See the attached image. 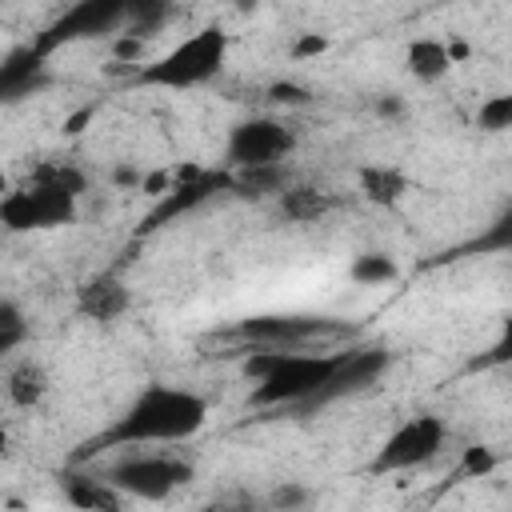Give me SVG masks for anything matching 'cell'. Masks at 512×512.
Wrapping results in <instances>:
<instances>
[{
    "label": "cell",
    "instance_id": "10",
    "mask_svg": "<svg viewBox=\"0 0 512 512\" xmlns=\"http://www.w3.org/2000/svg\"><path fill=\"white\" fill-rule=\"evenodd\" d=\"M328 332H344V328L332 320H320V316H248L236 328V336L256 340V348H292V352H296V344L328 336Z\"/></svg>",
    "mask_w": 512,
    "mask_h": 512
},
{
    "label": "cell",
    "instance_id": "15",
    "mask_svg": "<svg viewBox=\"0 0 512 512\" xmlns=\"http://www.w3.org/2000/svg\"><path fill=\"white\" fill-rule=\"evenodd\" d=\"M40 84H44V56H36L32 44H20L0 60V100H20Z\"/></svg>",
    "mask_w": 512,
    "mask_h": 512
},
{
    "label": "cell",
    "instance_id": "22",
    "mask_svg": "<svg viewBox=\"0 0 512 512\" xmlns=\"http://www.w3.org/2000/svg\"><path fill=\"white\" fill-rule=\"evenodd\" d=\"M476 128L480 132H508L512 128V96L508 92H492L480 100V112H476Z\"/></svg>",
    "mask_w": 512,
    "mask_h": 512
},
{
    "label": "cell",
    "instance_id": "13",
    "mask_svg": "<svg viewBox=\"0 0 512 512\" xmlns=\"http://www.w3.org/2000/svg\"><path fill=\"white\" fill-rule=\"evenodd\" d=\"M388 364H392V356H388L384 348H376V344H372V348H352V352L344 356L340 372L332 376V384H328V392H324V404L372 388V384L388 372Z\"/></svg>",
    "mask_w": 512,
    "mask_h": 512
},
{
    "label": "cell",
    "instance_id": "5",
    "mask_svg": "<svg viewBox=\"0 0 512 512\" xmlns=\"http://www.w3.org/2000/svg\"><path fill=\"white\" fill-rule=\"evenodd\" d=\"M104 476L128 500L160 504V500L176 496L184 484L196 480V464L184 460V456H176V452H132V456H120Z\"/></svg>",
    "mask_w": 512,
    "mask_h": 512
},
{
    "label": "cell",
    "instance_id": "29",
    "mask_svg": "<svg viewBox=\"0 0 512 512\" xmlns=\"http://www.w3.org/2000/svg\"><path fill=\"white\" fill-rule=\"evenodd\" d=\"M400 112H404V100H400V96H384V100H376V116L392 120V116H400Z\"/></svg>",
    "mask_w": 512,
    "mask_h": 512
},
{
    "label": "cell",
    "instance_id": "21",
    "mask_svg": "<svg viewBox=\"0 0 512 512\" xmlns=\"http://www.w3.org/2000/svg\"><path fill=\"white\" fill-rule=\"evenodd\" d=\"M24 340H28V320H24L20 304L0 300V360H4V356H12Z\"/></svg>",
    "mask_w": 512,
    "mask_h": 512
},
{
    "label": "cell",
    "instance_id": "20",
    "mask_svg": "<svg viewBox=\"0 0 512 512\" xmlns=\"http://www.w3.org/2000/svg\"><path fill=\"white\" fill-rule=\"evenodd\" d=\"M280 188H284L280 164L276 168H244V172H232V192H240L248 200H260V196L280 192Z\"/></svg>",
    "mask_w": 512,
    "mask_h": 512
},
{
    "label": "cell",
    "instance_id": "1",
    "mask_svg": "<svg viewBox=\"0 0 512 512\" xmlns=\"http://www.w3.org/2000/svg\"><path fill=\"white\" fill-rule=\"evenodd\" d=\"M212 408L200 392L180 384H144L128 408L92 440L80 444L76 460H88L108 448H136V444H180L192 440L208 424Z\"/></svg>",
    "mask_w": 512,
    "mask_h": 512
},
{
    "label": "cell",
    "instance_id": "30",
    "mask_svg": "<svg viewBox=\"0 0 512 512\" xmlns=\"http://www.w3.org/2000/svg\"><path fill=\"white\" fill-rule=\"evenodd\" d=\"M4 456H12V436H8V428H0V460Z\"/></svg>",
    "mask_w": 512,
    "mask_h": 512
},
{
    "label": "cell",
    "instance_id": "11",
    "mask_svg": "<svg viewBox=\"0 0 512 512\" xmlns=\"http://www.w3.org/2000/svg\"><path fill=\"white\" fill-rule=\"evenodd\" d=\"M132 308V292L116 272H96L76 288V312L96 324H116Z\"/></svg>",
    "mask_w": 512,
    "mask_h": 512
},
{
    "label": "cell",
    "instance_id": "28",
    "mask_svg": "<svg viewBox=\"0 0 512 512\" xmlns=\"http://www.w3.org/2000/svg\"><path fill=\"white\" fill-rule=\"evenodd\" d=\"M140 52H144V40H140V36H132V32H120V36H116V44H112V56H116V60H128V64H132Z\"/></svg>",
    "mask_w": 512,
    "mask_h": 512
},
{
    "label": "cell",
    "instance_id": "3",
    "mask_svg": "<svg viewBox=\"0 0 512 512\" xmlns=\"http://www.w3.org/2000/svg\"><path fill=\"white\" fill-rule=\"evenodd\" d=\"M228 48H232L228 32L220 24H204L188 36H180L156 60L140 64V72L132 80L144 84V88H200V84H208L224 72Z\"/></svg>",
    "mask_w": 512,
    "mask_h": 512
},
{
    "label": "cell",
    "instance_id": "7",
    "mask_svg": "<svg viewBox=\"0 0 512 512\" xmlns=\"http://www.w3.org/2000/svg\"><path fill=\"white\" fill-rule=\"evenodd\" d=\"M444 440H448V424H444L436 412H416V416L400 420V424L384 436V444L376 448L368 472L384 476V472H408V468H420V464H428V460L440 456Z\"/></svg>",
    "mask_w": 512,
    "mask_h": 512
},
{
    "label": "cell",
    "instance_id": "17",
    "mask_svg": "<svg viewBox=\"0 0 512 512\" xmlns=\"http://www.w3.org/2000/svg\"><path fill=\"white\" fill-rule=\"evenodd\" d=\"M404 68L408 76H416L420 84H436L452 72V60H448V44L440 36H416L408 40L404 48Z\"/></svg>",
    "mask_w": 512,
    "mask_h": 512
},
{
    "label": "cell",
    "instance_id": "6",
    "mask_svg": "<svg viewBox=\"0 0 512 512\" xmlns=\"http://www.w3.org/2000/svg\"><path fill=\"white\" fill-rule=\"evenodd\" d=\"M296 152V132L292 124L276 116H248L228 128L224 140V168L244 172V168H276L284 156Z\"/></svg>",
    "mask_w": 512,
    "mask_h": 512
},
{
    "label": "cell",
    "instance_id": "9",
    "mask_svg": "<svg viewBox=\"0 0 512 512\" xmlns=\"http://www.w3.org/2000/svg\"><path fill=\"white\" fill-rule=\"evenodd\" d=\"M128 16V4L124 0H80V4H72V8H64L36 40H32V48H36V56H52L56 48H64V44H76V40H88V36H100V32H112L120 20Z\"/></svg>",
    "mask_w": 512,
    "mask_h": 512
},
{
    "label": "cell",
    "instance_id": "23",
    "mask_svg": "<svg viewBox=\"0 0 512 512\" xmlns=\"http://www.w3.org/2000/svg\"><path fill=\"white\" fill-rule=\"evenodd\" d=\"M312 500H316V492L308 484H300V480H284V484H276L268 492V508L272 512H308Z\"/></svg>",
    "mask_w": 512,
    "mask_h": 512
},
{
    "label": "cell",
    "instance_id": "18",
    "mask_svg": "<svg viewBox=\"0 0 512 512\" xmlns=\"http://www.w3.org/2000/svg\"><path fill=\"white\" fill-rule=\"evenodd\" d=\"M332 208H336V200L324 188H312V184H284L280 188V212L292 224H316Z\"/></svg>",
    "mask_w": 512,
    "mask_h": 512
},
{
    "label": "cell",
    "instance_id": "2",
    "mask_svg": "<svg viewBox=\"0 0 512 512\" xmlns=\"http://www.w3.org/2000/svg\"><path fill=\"white\" fill-rule=\"evenodd\" d=\"M348 352H292V348H256L244 356L240 372L256 384V408H296L308 412L324 404L332 376L340 372Z\"/></svg>",
    "mask_w": 512,
    "mask_h": 512
},
{
    "label": "cell",
    "instance_id": "4",
    "mask_svg": "<svg viewBox=\"0 0 512 512\" xmlns=\"http://www.w3.org/2000/svg\"><path fill=\"white\" fill-rule=\"evenodd\" d=\"M80 216V196L64 192L48 172L36 164L32 176L0 196V228L4 232H48L68 228Z\"/></svg>",
    "mask_w": 512,
    "mask_h": 512
},
{
    "label": "cell",
    "instance_id": "32",
    "mask_svg": "<svg viewBox=\"0 0 512 512\" xmlns=\"http://www.w3.org/2000/svg\"><path fill=\"white\" fill-rule=\"evenodd\" d=\"M16 512H44V508H16Z\"/></svg>",
    "mask_w": 512,
    "mask_h": 512
},
{
    "label": "cell",
    "instance_id": "26",
    "mask_svg": "<svg viewBox=\"0 0 512 512\" xmlns=\"http://www.w3.org/2000/svg\"><path fill=\"white\" fill-rule=\"evenodd\" d=\"M308 88L304 84H296V80H276L272 88H268V100H276V104H308Z\"/></svg>",
    "mask_w": 512,
    "mask_h": 512
},
{
    "label": "cell",
    "instance_id": "14",
    "mask_svg": "<svg viewBox=\"0 0 512 512\" xmlns=\"http://www.w3.org/2000/svg\"><path fill=\"white\" fill-rule=\"evenodd\" d=\"M48 392H52V376H48V368H44L40 360H32V356L16 360V364L8 368V376H4V396H8L12 408L32 412V408H40V404L48 400Z\"/></svg>",
    "mask_w": 512,
    "mask_h": 512
},
{
    "label": "cell",
    "instance_id": "16",
    "mask_svg": "<svg viewBox=\"0 0 512 512\" xmlns=\"http://www.w3.org/2000/svg\"><path fill=\"white\" fill-rule=\"evenodd\" d=\"M356 184H360V196H364L368 204H376V208L400 204V200L408 196V188H412L408 172L396 168V164H360Z\"/></svg>",
    "mask_w": 512,
    "mask_h": 512
},
{
    "label": "cell",
    "instance_id": "25",
    "mask_svg": "<svg viewBox=\"0 0 512 512\" xmlns=\"http://www.w3.org/2000/svg\"><path fill=\"white\" fill-rule=\"evenodd\" d=\"M328 48H332L328 36H320V32H296L292 44H288V56H292V60H316V56H324Z\"/></svg>",
    "mask_w": 512,
    "mask_h": 512
},
{
    "label": "cell",
    "instance_id": "31",
    "mask_svg": "<svg viewBox=\"0 0 512 512\" xmlns=\"http://www.w3.org/2000/svg\"><path fill=\"white\" fill-rule=\"evenodd\" d=\"M192 512H224L220 504H204V508H192Z\"/></svg>",
    "mask_w": 512,
    "mask_h": 512
},
{
    "label": "cell",
    "instance_id": "8",
    "mask_svg": "<svg viewBox=\"0 0 512 512\" xmlns=\"http://www.w3.org/2000/svg\"><path fill=\"white\" fill-rule=\"evenodd\" d=\"M176 176V184L156 200V208L144 216V236L148 232H156V228H164V224H172V220H180V216H188L192 208H200V204H208L212 196H220V192H228L232 188V172L228 168H200V164H184V168H176L172 172Z\"/></svg>",
    "mask_w": 512,
    "mask_h": 512
},
{
    "label": "cell",
    "instance_id": "27",
    "mask_svg": "<svg viewBox=\"0 0 512 512\" xmlns=\"http://www.w3.org/2000/svg\"><path fill=\"white\" fill-rule=\"evenodd\" d=\"M172 184H176V176H172L168 168H152V172L140 176V192H144V196H156V200H160Z\"/></svg>",
    "mask_w": 512,
    "mask_h": 512
},
{
    "label": "cell",
    "instance_id": "19",
    "mask_svg": "<svg viewBox=\"0 0 512 512\" xmlns=\"http://www.w3.org/2000/svg\"><path fill=\"white\" fill-rule=\"evenodd\" d=\"M348 276L364 288H380V284H392L400 276V264L388 256V252H360L352 264H348Z\"/></svg>",
    "mask_w": 512,
    "mask_h": 512
},
{
    "label": "cell",
    "instance_id": "12",
    "mask_svg": "<svg viewBox=\"0 0 512 512\" xmlns=\"http://www.w3.org/2000/svg\"><path fill=\"white\" fill-rule=\"evenodd\" d=\"M60 492L72 512H128V496L108 476L96 472H64Z\"/></svg>",
    "mask_w": 512,
    "mask_h": 512
},
{
    "label": "cell",
    "instance_id": "24",
    "mask_svg": "<svg viewBox=\"0 0 512 512\" xmlns=\"http://www.w3.org/2000/svg\"><path fill=\"white\" fill-rule=\"evenodd\" d=\"M496 464H500L496 448H488V444H468V448H464V460H460V476H464V480H484V476L496 472Z\"/></svg>",
    "mask_w": 512,
    "mask_h": 512
}]
</instances>
